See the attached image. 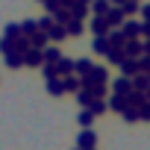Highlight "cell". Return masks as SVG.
<instances>
[{
    "label": "cell",
    "mask_w": 150,
    "mask_h": 150,
    "mask_svg": "<svg viewBox=\"0 0 150 150\" xmlns=\"http://www.w3.org/2000/svg\"><path fill=\"white\" fill-rule=\"evenodd\" d=\"M109 83V71L106 68H91V74L88 77H83V88H91V86H106Z\"/></svg>",
    "instance_id": "6da1fadb"
},
{
    "label": "cell",
    "mask_w": 150,
    "mask_h": 150,
    "mask_svg": "<svg viewBox=\"0 0 150 150\" xmlns=\"http://www.w3.org/2000/svg\"><path fill=\"white\" fill-rule=\"evenodd\" d=\"M103 18L109 21V27H112V30H121V27H124V21H127V15H124V9H121V6H112Z\"/></svg>",
    "instance_id": "7a4b0ae2"
},
{
    "label": "cell",
    "mask_w": 150,
    "mask_h": 150,
    "mask_svg": "<svg viewBox=\"0 0 150 150\" xmlns=\"http://www.w3.org/2000/svg\"><path fill=\"white\" fill-rule=\"evenodd\" d=\"M132 91V77H121L118 80H112V94H129Z\"/></svg>",
    "instance_id": "3957f363"
},
{
    "label": "cell",
    "mask_w": 150,
    "mask_h": 150,
    "mask_svg": "<svg viewBox=\"0 0 150 150\" xmlns=\"http://www.w3.org/2000/svg\"><path fill=\"white\" fill-rule=\"evenodd\" d=\"M124 53H127L129 59H141V56H144V41H138V38H129V41L124 44Z\"/></svg>",
    "instance_id": "277c9868"
},
{
    "label": "cell",
    "mask_w": 150,
    "mask_h": 150,
    "mask_svg": "<svg viewBox=\"0 0 150 150\" xmlns=\"http://www.w3.org/2000/svg\"><path fill=\"white\" fill-rule=\"evenodd\" d=\"M91 33H94V35H109L112 27H109V21H106L103 15H94V18H91Z\"/></svg>",
    "instance_id": "5b68a950"
},
{
    "label": "cell",
    "mask_w": 150,
    "mask_h": 150,
    "mask_svg": "<svg viewBox=\"0 0 150 150\" xmlns=\"http://www.w3.org/2000/svg\"><path fill=\"white\" fill-rule=\"evenodd\" d=\"M121 33H124L127 38H138V35H141V21L127 18V21H124V27H121Z\"/></svg>",
    "instance_id": "8992f818"
},
{
    "label": "cell",
    "mask_w": 150,
    "mask_h": 150,
    "mask_svg": "<svg viewBox=\"0 0 150 150\" xmlns=\"http://www.w3.org/2000/svg\"><path fill=\"white\" fill-rule=\"evenodd\" d=\"M91 50H94L97 56H106V53L112 50V41H109V35H94V41H91Z\"/></svg>",
    "instance_id": "52a82bcc"
},
{
    "label": "cell",
    "mask_w": 150,
    "mask_h": 150,
    "mask_svg": "<svg viewBox=\"0 0 150 150\" xmlns=\"http://www.w3.org/2000/svg\"><path fill=\"white\" fill-rule=\"evenodd\" d=\"M106 103H109V109H112V112H118V115H124V112L129 109V103H127V94H112Z\"/></svg>",
    "instance_id": "ba28073f"
},
{
    "label": "cell",
    "mask_w": 150,
    "mask_h": 150,
    "mask_svg": "<svg viewBox=\"0 0 150 150\" xmlns=\"http://www.w3.org/2000/svg\"><path fill=\"white\" fill-rule=\"evenodd\" d=\"M77 144H80V150H94L97 135H94L91 129H83V132H80V138H77Z\"/></svg>",
    "instance_id": "9c48e42d"
},
{
    "label": "cell",
    "mask_w": 150,
    "mask_h": 150,
    "mask_svg": "<svg viewBox=\"0 0 150 150\" xmlns=\"http://www.w3.org/2000/svg\"><path fill=\"white\" fill-rule=\"evenodd\" d=\"M121 74L124 77H135V74H141V68H138V59H124V65H121Z\"/></svg>",
    "instance_id": "30bf717a"
},
{
    "label": "cell",
    "mask_w": 150,
    "mask_h": 150,
    "mask_svg": "<svg viewBox=\"0 0 150 150\" xmlns=\"http://www.w3.org/2000/svg\"><path fill=\"white\" fill-rule=\"evenodd\" d=\"M91 68H94V65H91L88 59H77V62H74V74H77L80 80H83V77H88V74H91Z\"/></svg>",
    "instance_id": "8fae6325"
},
{
    "label": "cell",
    "mask_w": 150,
    "mask_h": 150,
    "mask_svg": "<svg viewBox=\"0 0 150 150\" xmlns=\"http://www.w3.org/2000/svg\"><path fill=\"white\" fill-rule=\"evenodd\" d=\"M53 68H56V77H71L74 74V62H68V59H59Z\"/></svg>",
    "instance_id": "7c38bea8"
},
{
    "label": "cell",
    "mask_w": 150,
    "mask_h": 150,
    "mask_svg": "<svg viewBox=\"0 0 150 150\" xmlns=\"http://www.w3.org/2000/svg\"><path fill=\"white\" fill-rule=\"evenodd\" d=\"M106 59H109L112 65H118V68H121V65H124V59H127V53H124V47H112V50L106 53Z\"/></svg>",
    "instance_id": "4fadbf2b"
},
{
    "label": "cell",
    "mask_w": 150,
    "mask_h": 150,
    "mask_svg": "<svg viewBox=\"0 0 150 150\" xmlns=\"http://www.w3.org/2000/svg\"><path fill=\"white\" fill-rule=\"evenodd\" d=\"M127 103H129L132 109H138V106H144V103H147V97H144V91H135V88H132V91L127 94Z\"/></svg>",
    "instance_id": "5bb4252c"
},
{
    "label": "cell",
    "mask_w": 150,
    "mask_h": 150,
    "mask_svg": "<svg viewBox=\"0 0 150 150\" xmlns=\"http://www.w3.org/2000/svg\"><path fill=\"white\" fill-rule=\"evenodd\" d=\"M65 30H68V35H83V30H86V24H83L80 18H71V21L65 24Z\"/></svg>",
    "instance_id": "9a60e30c"
},
{
    "label": "cell",
    "mask_w": 150,
    "mask_h": 150,
    "mask_svg": "<svg viewBox=\"0 0 150 150\" xmlns=\"http://www.w3.org/2000/svg\"><path fill=\"white\" fill-rule=\"evenodd\" d=\"M132 88L135 91H147L150 88V77H147V74H135V77H132Z\"/></svg>",
    "instance_id": "2e32d148"
},
{
    "label": "cell",
    "mask_w": 150,
    "mask_h": 150,
    "mask_svg": "<svg viewBox=\"0 0 150 150\" xmlns=\"http://www.w3.org/2000/svg\"><path fill=\"white\" fill-rule=\"evenodd\" d=\"M65 35H68V30H65L62 24H53V27L47 30V38H53V41H62Z\"/></svg>",
    "instance_id": "e0dca14e"
},
{
    "label": "cell",
    "mask_w": 150,
    "mask_h": 150,
    "mask_svg": "<svg viewBox=\"0 0 150 150\" xmlns=\"http://www.w3.org/2000/svg\"><path fill=\"white\" fill-rule=\"evenodd\" d=\"M71 18H88V6L86 3H77V0H74V6H71Z\"/></svg>",
    "instance_id": "ac0fdd59"
},
{
    "label": "cell",
    "mask_w": 150,
    "mask_h": 150,
    "mask_svg": "<svg viewBox=\"0 0 150 150\" xmlns=\"http://www.w3.org/2000/svg\"><path fill=\"white\" fill-rule=\"evenodd\" d=\"M109 41H112V47H124V44H127L129 38H127V35H124L121 30H112V33H109Z\"/></svg>",
    "instance_id": "d6986e66"
},
{
    "label": "cell",
    "mask_w": 150,
    "mask_h": 150,
    "mask_svg": "<svg viewBox=\"0 0 150 150\" xmlns=\"http://www.w3.org/2000/svg\"><path fill=\"white\" fill-rule=\"evenodd\" d=\"M77 100H80V106H86V109H88V106L94 103V94H91L88 88H80V91H77Z\"/></svg>",
    "instance_id": "ffe728a7"
},
{
    "label": "cell",
    "mask_w": 150,
    "mask_h": 150,
    "mask_svg": "<svg viewBox=\"0 0 150 150\" xmlns=\"http://www.w3.org/2000/svg\"><path fill=\"white\" fill-rule=\"evenodd\" d=\"M65 80V91H80L83 88V80L80 77H62Z\"/></svg>",
    "instance_id": "44dd1931"
},
{
    "label": "cell",
    "mask_w": 150,
    "mask_h": 150,
    "mask_svg": "<svg viewBox=\"0 0 150 150\" xmlns=\"http://www.w3.org/2000/svg\"><path fill=\"white\" fill-rule=\"evenodd\" d=\"M88 112H91V115L97 118V115H103V112H109V103H106V100H94V103L88 106Z\"/></svg>",
    "instance_id": "7402d4cb"
},
{
    "label": "cell",
    "mask_w": 150,
    "mask_h": 150,
    "mask_svg": "<svg viewBox=\"0 0 150 150\" xmlns=\"http://www.w3.org/2000/svg\"><path fill=\"white\" fill-rule=\"evenodd\" d=\"M91 9H94V15H106V12L112 9V3H109V0H94Z\"/></svg>",
    "instance_id": "603a6c76"
},
{
    "label": "cell",
    "mask_w": 150,
    "mask_h": 150,
    "mask_svg": "<svg viewBox=\"0 0 150 150\" xmlns=\"http://www.w3.org/2000/svg\"><path fill=\"white\" fill-rule=\"evenodd\" d=\"M91 124H94V115H91L88 109H83V112H80V127H83V129H91Z\"/></svg>",
    "instance_id": "cb8c5ba5"
},
{
    "label": "cell",
    "mask_w": 150,
    "mask_h": 150,
    "mask_svg": "<svg viewBox=\"0 0 150 150\" xmlns=\"http://www.w3.org/2000/svg\"><path fill=\"white\" fill-rule=\"evenodd\" d=\"M30 65H41V59H44V53L41 50H27V56H24Z\"/></svg>",
    "instance_id": "d4e9b609"
},
{
    "label": "cell",
    "mask_w": 150,
    "mask_h": 150,
    "mask_svg": "<svg viewBox=\"0 0 150 150\" xmlns=\"http://www.w3.org/2000/svg\"><path fill=\"white\" fill-rule=\"evenodd\" d=\"M50 94H65V80H62V77L50 80Z\"/></svg>",
    "instance_id": "484cf974"
},
{
    "label": "cell",
    "mask_w": 150,
    "mask_h": 150,
    "mask_svg": "<svg viewBox=\"0 0 150 150\" xmlns=\"http://www.w3.org/2000/svg\"><path fill=\"white\" fill-rule=\"evenodd\" d=\"M41 53H44V59H47V62H59V59H62L56 47H47V50H41Z\"/></svg>",
    "instance_id": "4316f807"
},
{
    "label": "cell",
    "mask_w": 150,
    "mask_h": 150,
    "mask_svg": "<svg viewBox=\"0 0 150 150\" xmlns=\"http://www.w3.org/2000/svg\"><path fill=\"white\" fill-rule=\"evenodd\" d=\"M121 118H124L127 124H135V121H138V109H132V106H129V109H127V112H124Z\"/></svg>",
    "instance_id": "83f0119b"
},
{
    "label": "cell",
    "mask_w": 150,
    "mask_h": 150,
    "mask_svg": "<svg viewBox=\"0 0 150 150\" xmlns=\"http://www.w3.org/2000/svg\"><path fill=\"white\" fill-rule=\"evenodd\" d=\"M121 9H124V15H135V12H138V3H135V0H127Z\"/></svg>",
    "instance_id": "f1b7e54d"
},
{
    "label": "cell",
    "mask_w": 150,
    "mask_h": 150,
    "mask_svg": "<svg viewBox=\"0 0 150 150\" xmlns=\"http://www.w3.org/2000/svg\"><path fill=\"white\" fill-rule=\"evenodd\" d=\"M138 121H150V103L138 106Z\"/></svg>",
    "instance_id": "f546056e"
},
{
    "label": "cell",
    "mask_w": 150,
    "mask_h": 150,
    "mask_svg": "<svg viewBox=\"0 0 150 150\" xmlns=\"http://www.w3.org/2000/svg\"><path fill=\"white\" fill-rule=\"evenodd\" d=\"M138 68H141V74H147L150 71V56H141L138 59Z\"/></svg>",
    "instance_id": "4dcf8cb0"
},
{
    "label": "cell",
    "mask_w": 150,
    "mask_h": 150,
    "mask_svg": "<svg viewBox=\"0 0 150 150\" xmlns=\"http://www.w3.org/2000/svg\"><path fill=\"white\" fill-rule=\"evenodd\" d=\"M141 35L150 38V21H141Z\"/></svg>",
    "instance_id": "1f68e13d"
},
{
    "label": "cell",
    "mask_w": 150,
    "mask_h": 150,
    "mask_svg": "<svg viewBox=\"0 0 150 150\" xmlns=\"http://www.w3.org/2000/svg\"><path fill=\"white\" fill-rule=\"evenodd\" d=\"M35 27H38V24H33V21H27V24H24V33H35Z\"/></svg>",
    "instance_id": "d6a6232c"
},
{
    "label": "cell",
    "mask_w": 150,
    "mask_h": 150,
    "mask_svg": "<svg viewBox=\"0 0 150 150\" xmlns=\"http://www.w3.org/2000/svg\"><path fill=\"white\" fill-rule=\"evenodd\" d=\"M141 15H144V21H150V3H147V6H141Z\"/></svg>",
    "instance_id": "836d02e7"
},
{
    "label": "cell",
    "mask_w": 150,
    "mask_h": 150,
    "mask_svg": "<svg viewBox=\"0 0 150 150\" xmlns=\"http://www.w3.org/2000/svg\"><path fill=\"white\" fill-rule=\"evenodd\" d=\"M144 56H150V38L144 41Z\"/></svg>",
    "instance_id": "e575fe53"
},
{
    "label": "cell",
    "mask_w": 150,
    "mask_h": 150,
    "mask_svg": "<svg viewBox=\"0 0 150 150\" xmlns=\"http://www.w3.org/2000/svg\"><path fill=\"white\" fill-rule=\"evenodd\" d=\"M109 3H112V6H124V3H127V0H109Z\"/></svg>",
    "instance_id": "d590c367"
},
{
    "label": "cell",
    "mask_w": 150,
    "mask_h": 150,
    "mask_svg": "<svg viewBox=\"0 0 150 150\" xmlns=\"http://www.w3.org/2000/svg\"><path fill=\"white\" fill-rule=\"evenodd\" d=\"M77 3H86V6H91V3H94V0H77Z\"/></svg>",
    "instance_id": "8d00e7d4"
},
{
    "label": "cell",
    "mask_w": 150,
    "mask_h": 150,
    "mask_svg": "<svg viewBox=\"0 0 150 150\" xmlns=\"http://www.w3.org/2000/svg\"><path fill=\"white\" fill-rule=\"evenodd\" d=\"M144 97H147V103H150V88H147V91H144Z\"/></svg>",
    "instance_id": "74e56055"
},
{
    "label": "cell",
    "mask_w": 150,
    "mask_h": 150,
    "mask_svg": "<svg viewBox=\"0 0 150 150\" xmlns=\"http://www.w3.org/2000/svg\"><path fill=\"white\" fill-rule=\"evenodd\" d=\"M135 3H141V0H135Z\"/></svg>",
    "instance_id": "f35d334b"
},
{
    "label": "cell",
    "mask_w": 150,
    "mask_h": 150,
    "mask_svg": "<svg viewBox=\"0 0 150 150\" xmlns=\"http://www.w3.org/2000/svg\"><path fill=\"white\" fill-rule=\"evenodd\" d=\"M147 77H150V71H147Z\"/></svg>",
    "instance_id": "ab89813d"
},
{
    "label": "cell",
    "mask_w": 150,
    "mask_h": 150,
    "mask_svg": "<svg viewBox=\"0 0 150 150\" xmlns=\"http://www.w3.org/2000/svg\"><path fill=\"white\" fill-rule=\"evenodd\" d=\"M77 150H80V147H77Z\"/></svg>",
    "instance_id": "60d3db41"
}]
</instances>
